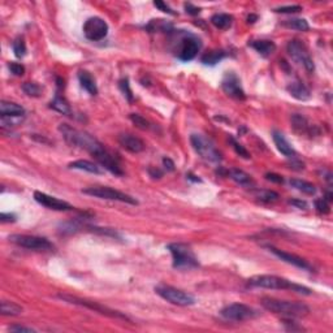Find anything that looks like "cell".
Wrapping results in <instances>:
<instances>
[{
    "label": "cell",
    "mask_w": 333,
    "mask_h": 333,
    "mask_svg": "<svg viewBox=\"0 0 333 333\" xmlns=\"http://www.w3.org/2000/svg\"><path fill=\"white\" fill-rule=\"evenodd\" d=\"M78 80H80V83L83 89L90 94V95H97L98 94V86L95 83V80L91 74L87 72V70H80L78 72Z\"/></svg>",
    "instance_id": "23"
},
{
    "label": "cell",
    "mask_w": 333,
    "mask_h": 333,
    "mask_svg": "<svg viewBox=\"0 0 333 333\" xmlns=\"http://www.w3.org/2000/svg\"><path fill=\"white\" fill-rule=\"evenodd\" d=\"M70 169H78V170H85V172H89V173L93 174H102L103 173V169L101 166H97L93 162H89V160H76V162H72L68 166Z\"/></svg>",
    "instance_id": "24"
},
{
    "label": "cell",
    "mask_w": 333,
    "mask_h": 333,
    "mask_svg": "<svg viewBox=\"0 0 333 333\" xmlns=\"http://www.w3.org/2000/svg\"><path fill=\"white\" fill-rule=\"evenodd\" d=\"M291 126L294 129V132H297L301 136L305 134V136L312 137L319 134L318 128L315 125L310 124L306 117H303L302 115H297L295 113V115L291 116Z\"/></svg>",
    "instance_id": "17"
},
{
    "label": "cell",
    "mask_w": 333,
    "mask_h": 333,
    "mask_svg": "<svg viewBox=\"0 0 333 333\" xmlns=\"http://www.w3.org/2000/svg\"><path fill=\"white\" fill-rule=\"evenodd\" d=\"M168 250L173 258V267L177 270H191L199 267L197 256L190 249V246L185 244H169Z\"/></svg>",
    "instance_id": "5"
},
{
    "label": "cell",
    "mask_w": 333,
    "mask_h": 333,
    "mask_svg": "<svg viewBox=\"0 0 333 333\" xmlns=\"http://www.w3.org/2000/svg\"><path fill=\"white\" fill-rule=\"evenodd\" d=\"M315 208L318 209L319 213H324V215L331 212L330 203H328L324 198H323V199H316V201H315Z\"/></svg>",
    "instance_id": "38"
},
{
    "label": "cell",
    "mask_w": 333,
    "mask_h": 333,
    "mask_svg": "<svg viewBox=\"0 0 333 333\" xmlns=\"http://www.w3.org/2000/svg\"><path fill=\"white\" fill-rule=\"evenodd\" d=\"M272 138H273V142H275L277 150H279L284 156H287V158H295V156H297V152H295L294 147L288 142V140L284 137L283 133L277 132V130H273V132H272Z\"/></svg>",
    "instance_id": "19"
},
{
    "label": "cell",
    "mask_w": 333,
    "mask_h": 333,
    "mask_svg": "<svg viewBox=\"0 0 333 333\" xmlns=\"http://www.w3.org/2000/svg\"><path fill=\"white\" fill-rule=\"evenodd\" d=\"M291 162L289 163V166H291V169H295V170H302L305 169V164L302 163V162H299V160H295V158H291Z\"/></svg>",
    "instance_id": "47"
},
{
    "label": "cell",
    "mask_w": 333,
    "mask_h": 333,
    "mask_svg": "<svg viewBox=\"0 0 333 333\" xmlns=\"http://www.w3.org/2000/svg\"><path fill=\"white\" fill-rule=\"evenodd\" d=\"M8 68L11 70V73H13L17 77H21L25 73V66L22 64H19V62H9Z\"/></svg>",
    "instance_id": "39"
},
{
    "label": "cell",
    "mask_w": 333,
    "mask_h": 333,
    "mask_svg": "<svg viewBox=\"0 0 333 333\" xmlns=\"http://www.w3.org/2000/svg\"><path fill=\"white\" fill-rule=\"evenodd\" d=\"M119 144L124 150L133 152V154H138V152H142L145 150L144 141L138 137L133 136V134H129V133H124V134L119 136Z\"/></svg>",
    "instance_id": "18"
},
{
    "label": "cell",
    "mask_w": 333,
    "mask_h": 333,
    "mask_svg": "<svg viewBox=\"0 0 333 333\" xmlns=\"http://www.w3.org/2000/svg\"><path fill=\"white\" fill-rule=\"evenodd\" d=\"M186 177H187V180H191V181H194V182H202L201 178L197 177V176H194V174H191V173L186 174Z\"/></svg>",
    "instance_id": "50"
},
{
    "label": "cell",
    "mask_w": 333,
    "mask_h": 333,
    "mask_svg": "<svg viewBox=\"0 0 333 333\" xmlns=\"http://www.w3.org/2000/svg\"><path fill=\"white\" fill-rule=\"evenodd\" d=\"M287 50L288 54L291 55V58L294 62L302 64L307 72H314L315 65L310 56V52H309L307 47L301 41H298V39H291V42L288 43Z\"/></svg>",
    "instance_id": "12"
},
{
    "label": "cell",
    "mask_w": 333,
    "mask_h": 333,
    "mask_svg": "<svg viewBox=\"0 0 333 333\" xmlns=\"http://www.w3.org/2000/svg\"><path fill=\"white\" fill-rule=\"evenodd\" d=\"M256 198L264 203H273L279 199V194L272 190H259L256 191Z\"/></svg>",
    "instance_id": "33"
},
{
    "label": "cell",
    "mask_w": 333,
    "mask_h": 333,
    "mask_svg": "<svg viewBox=\"0 0 333 333\" xmlns=\"http://www.w3.org/2000/svg\"><path fill=\"white\" fill-rule=\"evenodd\" d=\"M23 309L19 306L17 303L9 302V301H1L0 303V312L5 316H17V315L22 314Z\"/></svg>",
    "instance_id": "29"
},
{
    "label": "cell",
    "mask_w": 333,
    "mask_h": 333,
    "mask_svg": "<svg viewBox=\"0 0 333 333\" xmlns=\"http://www.w3.org/2000/svg\"><path fill=\"white\" fill-rule=\"evenodd\" d=\"M9 241L20 248L35 250V251H50L54 249V245L44 237L30 236V234H12L9 236Z\"/></svg>",
    "instance_id": "11"
},
{
    "label": "cell",
    "mask_w": 333,
    "mask_h": 333,
    "mask_svg": "<svg viewBox=\"0 0 333 333\" xmlns=\"http://www.w3.org/2000/svg\"><path fill=\"white\" fill-rule=\"evenodd\" d=\"M148 174H150L152 178L163 177V172H162L159 168H156V166H151V168H148Z\"/></svg>",
    "instance_id": "48"
},
{
    "label": "cell",
    "mask_w": 333,
    "mask_h": 333,
    "mask_svg": "<svg viewBox=\"0 0 333 333\" xmlns=\"http://www.w3.org/2000/svg\"><path fill=\"white\" fill-rule=\"evenodd\" d=\"M288 93L291 94V97L295 98L297 101H307L310 99L311 94L310 90L307 89L306 86L303 85V82L301 81H294L291 82L287 87Z\"/></svg>",
    "instance_id": "21"
},
{
    "label": "cell",
    "mask_w": 333,
    "mask_h": 333,
    "mask_svg": "<svg viewBox=\"0 0 333 333\" xmlns=\"http://www.w3.org/2000/svg\"><path fill=\"white\" fill-rule=\"evenodd\" d=\"M119 87H120V90L123 91V94H124V97L132 103L133 91L132 89H130V83H129L128 78H123V80H120V82H119Z\"/></svg>",
    "instance_id": "36"
},
{
    "label": "cell",
    "mask_w": 333,
    "mask_h": 333,
    "mask_svg": "<svg viewBox=\"0 0 333 333\" xmlns=\"http://www.w3.org/2000/svg\"><path fill=\"white\" fill-rule=\"evenodd\" d=\"M283 25L288 29H291V30H298V31H307L310 29V25L307 22L305 19H291L285 20L283 22Z\"/></svg>",
    "instance_id": "31"
},
{
    "label": "cell",
    "mask_w": 333,
    "mask_h": 333,
    "mask_svg": "<svg viewBox=\"0 0 333 333\" xmlns=\"http://www.w3.org/2000/svg\"><path fill=\"white\" fill-rule=\"evenodd\" d=\"M302 11V7L301 5H291V7H280L276 8L275 12L277 13H298V12Z\"/></svg>",
    "instance_id": "40"
},
{
    "label": "cell",
    "mask_w": 333,
    "mask_h": 333,
    "mask_svg": "<svg viewBox=\"0 0 333 333\" xmlns=\"http://www.w3.org/2000/svg\"><path fill=\"white\" fill-rule=\"evenodd\" d=\"M12 48H13L16 58L21 59L26 55V44H25V41H23L22 37H19V38L15 39V42L12 44Z\"/></svg>",
    "instance_id": "34"
},
{
    "label": "cell",
    "mask_w": 333,
    "mask_h": 333,
    "mask_svg": "<svg viewBox=\"0 0 333 333\" xmlns=\"http://www.w3.org/2000/svg\"><path fill=\"white\" fill-rule=\"evenodd\" d=\"M291 185L294 187V189L299 190L305 194H309V195H314L316 193V187L315 185H312L311 182H307L305 180H299V178H291Z\"/></svg>",
    "instance_id": "30"
},
{
    "label": "cell",
    "mask_w": 333,
    "mask_h": 333,
    "mask_svg": "<svg viewBox=\"0 0 333 333\" xmlns=\"http://www.w3.org/2000/svg\"><path fill=\"white\" fill-rule=\"evenodd\" d=\"M258 20V16H255V15H250L248 17V22L249 23H254Z\"/></svg>",
    "instance_id": "51"
},
{
    "label": "cell",
    "mask_w": 333,
    "mask_h": 333,
    "mask_svg": "<svg viewBox=\"0 0 333 333\" xmlns=\"http://www.w3.org/2000/svg\"><path fill=\"white\" fill-rule=\"evenodd\" d=\"M220 315L227 320H234V322H245L251 320L259 316V311L254 307H250L244 303H232L221 309Z\"/></svg>",
    "instance_id": "10"
},
{
    "label": "cell",
    "mask_w": 333,
    "mask_h": 333,
    "mask_svg": "<svg viewBox=\"0 0 333 333\" xmlns=\"http://www.w3.org/2000/svg\"><path fill=\"white\" fill-rule=\"evenodd\" d=\"M249 46L254 48V50L263 58H268L271 56L276 51V44L272 41H267V39H259V41H251L249 43Z\"/></svg>",
    "instance_id": "20"
},
{
    "label": "cell",
    "mask_w": 333,
    "mask_h": 333,
    "mask_svg": "<svg viewBox=\"0 0 333 333\" xmlns=\"http://www.w3.org/2000/svg\"><path fill=\"white\" fill-rule=\"evenodd\" d=\"M264 177H266V180H268V181L276 182V184H283L284 182L283 176H280V174L277 173H266Z\"/></svg>",
    "instance_id": "42"
},
{
    "label": "cell",
    "mask_w": 333,
    "mask_h": 333,
    "mask_svg": "<svg viewBox=\"0 0 333 333\" xmlns=\"http://www.w3.org/2000/svg\"><path fill=\"white\" fill-rule=\"evenodd\" d=\"M154 5H155L158 9H160L162 12H164V13H168V15H176V12H173V9L169 7V5H166L164 1H160V0H156V1H154Z\"/></svg>",
    "instance_id": "41"
},
{
    "label": "cell",
    "mask_w": 333,
    "mask_h": 333,
    "mask_svg": "<svg viewBox=\"0 0 333 333\" xmlns=\"http://www.w3.org/2000/svg\"><path fill=\"white\" fill-rule=\"evenodd\" d=\"M178 47L176 48V56L181 62H191L201 51V39L187 31H177Z\"/></svg>",
    "instance_id": "4"
},
{
    "label": "cell",
    "mask_w": 333,
    "mask_h": 333,
    "mask_svg": "<svg viewBox=\"0 0 333 333\" xmlns=\"http://www.w3.org/2000/svg\"><path fill=\"white\" fill-rule=\"evenodd\" d=\"M0 220H1V223H15L16 215L15 213L3 212L1 215H0Z\"/></svg>",
    "instance_id": "45"
},
{
    "label": "cell",
    "mask_w": 333,
    "mask_h": 333,
    "mask_svg": "<svg viewBox=\"0 0 333 333\" xmlns=\"http://www.w3.org/2000/svg\"><path fill=\"white\" fill-rule=\"evenodd\" d=\"M289 205L295 206L297 208H301V209H306L307 207H309L307 202L301 201V199H291V201H289Z\"/></svg>",
    "instance_id": "44"
},
{
    "label": "cell",
    "mask_w": 333,
    "mask_h": 333,
    "mask_svg": "<svg viewBox=\"0 0 333 333\" xmlns=\"http://www.w3.org/2000/svg\"><path fill=\"white\" fill-rule=\"evenodd\" d=\"M156 294L160 295L162 298L168 301L172 305L176 306H191L195 303V298L193 295L186 293V291L177 289V288L169 287V285H159L155 288Z\"/></svg>",
    "instance_id": "9"
},
{
    "label": "cell",
    "mask_w": 333,
    "mask_h": 333,
    "mask_svg": "<svg viewBox=\"0 0 333 333\" xmlns=\"http://www.w3.org/2000/svg\"><path fill=\"white\" fill-rule=\"evenodd\" d=\"M190 142H191L194 151L197 152L202 159L211 162V163H219L221 160L220 152L217 151V148L215 147L212 141L208 140L203 134L194 133V134L190 136Z\"/></svg>",
    "instance_id": "6"
},
{
    "label": "cell",
    "mask_w": 333,
    "mask_h": 333,
    "mask_svg": "<svg viewBox=\"0 0 333 333\" xmlns=\"http://www.w3.org/2000/svg\"><path fill=\"white\" fill-rule=\"evenodd\" d=\"M0 113H1V117H23L25 109L20 104L4 101L0 103Z\"/></svg>",
    "instance_id": "22"
},
{
    "label": "cell",
    "mask_w": 333,
    "mask_h": 333,
    "mask_svg": "<svg viewBox=\"0 0 333 333\" xmlns=\"http://www.w3.org/2000/svg\"><path fill=\"white\" fill-rule=\"evenodd\" d=\"M50 108H52L56 112L62 113V115H65V116H70L72 115V108H70V104L68 103L65 98L62 97L60 94H56V97L54 98V101L50 103Z\"/></svg>",
    "instance_id": "25"
},
{
    "label": "cell",
    "mask_w": 333,
    "mask_h": 333,
    "mask_svg": "<svg viewBox=\"0 0 333 333\" xmlns=\"http://www.w3.org/2000/svg\"><path fill=\"white\" fill-rule=\"evenodd\" d=\"M267 249L272 254H275L279 259L284 260V262H287V263L291 264V266H295V267L301 268V270H307V271L311 270V266L309 264V262L303 259V258H301V256L284 251V250H280L277 248H273V246H267Z\"/></svg>",
    "instance_id": "16"
},
{
    "label": "cell",
    "mask_w": 333,
    "mask_h": 333,
    "mask_svg": "<svg viewBox=\"0 0 333 333\" xmlns=\"http://www.w3.org/2000/svg\"><path fill=\"white\" fill-rule=\"evenodd\" d=\"M59 130H60V133L64 137L66 144L70 145V146H77V147L83 148L89 154H91L97 160L108 151L95 137L89 134L87 132L72 128L68 124H60Z\"/></svg>",
    "instance_id": "1"
},
{
    "label": "cell",
    "mask_w": 333,
    "mask_h": 333,
    "mask_svg": "<svg viewBox=\"0 0 333 333\" xmlns=\"http://www.w3.org/2000/svg\"><path fill=\"white\" fill-rule=\"evenodd\" d=\"M129 119H130V121H132L133 124L136 125L137 128L142 129V130H148V129L151 128L150 123H148V121L146 120L144 116L138 115V113H130Z\"/></svg>",
    "instance_id": "35"
},
{
    "label": "cell",
    "mask_w": 333,
    "mask_h": 333,
    "mask_svg": "<svg viewBox=\"0 0 333 333\" xmlns=\"http://www.w3.org/2000/svg\"><path fill=\"white\" fill-rule=\"evenodd\" d=\"M249 285L255 288H264V289H288V291H297L299 294L310 295L312 291L309 288L291 283V280L284 279L275 275H256L248 280Z\"/></svg>",
    "instance_id": "3"
},
{
    "label": "cell",
    "mask_w": 333,
    "mask_h": 333,
    "mask_svg": "<svg viewBox=\"0 0 333 333\" xmlns=\"http://www.w3.org/2000/svg\"><path fill=\"white\" fill-rule=\"evenodd\" d=\"M58 297L60 299H62L64 302L86 307V309H90V310L95 311V312H99V314H102V315H105V316H109V318L123 319V320H128V322H130V319H129L126 315L121 314V312H119V311H116V310H112V309H108V307L102 306V305H99V303L93 302V301H89V299L78 298V297H74V295H69V294H58Z\"/></svg>",
    "instance_id": "8"
},
{
    "label": "cell",
    "mask_w": 333,
    "mask_h": 333,
    "mask_svg": "<svg viewBox=\"0 0 333 333\" xmlns=\"http://www.w3.org/2000/svg\"><path fill=\"white\" fill-rule=\"evenodd\" d=\"M221 89L227 95L234 98V99H238V101H244L246 98V94H245L242 85H241V80L233 72H228L225 74L223 81H221Z\"/></svg>",
    "instance_id": "14"
},
{
    "label": "cell",
    "mask_w": 333,
    "mask_h": 333,
    "mask_svg": "<svg viewBox=\"0 0 333 333\" xmlns=\"http://www.w3.org/2000/svg\"><path fill=\"white\" fill-rule=\"evenodd\" d=\"M82 193L90 197L101 198V199H109V201H119L123 203H129V205H138V201L132 195L115 190L108 186H91L82 189Z\"/></svg>",
    "instance_id": "7"
},
{
    "label": "cell",
    "mask_w": 333,
    "mask_h": 333,
    "mask_svg": "<svg viewBox=\"0 0 333 333\" xmlns=\"http://www.w3.org/2000/svg\"><path fill=\"white\" fill-rule=\"evenodd\" d=\"M227 56L225 51L223 50H212L205 54L201 58V62L205 64V65H216L217 62H221L223 59Z\"/></svg>",
    "instance_id": "28"
},
{
    "label": "cell",
    "mask_w": 333,
    "mask_h": 333,
    "mask_svg": "<svg viewBox=\"0 0 333 333\" xmlns=\"http://www.w3.org/2000/svg\"><path fill=\"white\" fill-rule=\"evenodd\" d=\"M9 331L11 332H25V333H33L35 332V330H33V328H29V327H22V326H12L9 327Z\"/></svg>",
    "instance_id": "43"
},
{
    "label": "cell",
    "mask_w": 333,
    "mask_h": 333,
    "mask_svg": "<svg viewBox=\"0 0 333 333\" xmlns=\"http://www.w3.org/2000/svg\"><path fill=\"white\" fill-rule=\"evenodd\" d=\"M163 166L168 172H173L174 170V163L173 160L169 159V158H163Z\"/></svg>",
    "instance_id": "49"
},
{
    "label": "cell",
    "mask_w": 333,
    "mask_h": 333,
    "mask_svg": "<svg viewBox=\"0 0 333 333\" xmlns=\"http://www.w3.org/2000/svg\"><path fill=\"white\" fill-rule=\"evenodd\" d=\"M34 199L38 202L39 205L44 206L47 208L54 209V211H72L74 208L73 206L65 201H62L59 198L51 197L48 194L42 193V191H35Z\"/></svg>",
    "instance_id": "15"
},
{
    "label": "cell",
    "mask_w": 333,
    "mask_h": 333,
    "mask_svg": "<svg viewBox=\"0 0 333 333\" xmlns=\"http://www.w3.org/2000/svg\"><path fill=\"white\" fill-rule=\"evenodd\" d=\"M324 199H326L328 203H330V202H332L333 201V194L331 193V191H328V193L326 194V198H324Z\"/></svg>",
    "instance_id": "52"
},
{
    "label": "cell",
    "mask_w": 333,
    "mask_h": 333,
    "mask_svg": "<svg viewBox=\"0 0 333 333\" xmlns=\"http://www.w3.org/2000/svg\"><path fill=\"white\" fill-rule=\"evenodd\" d=\"M211 22L215 27L220 29V30H227L232 26L233 17L228 13H217L211 17Z\"/></svg>",
    "instance_id": "27"
},
{
    "label": "cell",
    "mask_w": 333,
    "mask_h": 333,
    "mask_svg": "<svg viewBox=\"0 0 333 333\" xmlns=\"http://www.w3.org/2000/svg\"><path fill=\"white\" fill-rule=\"evenodd\" d=\"M83 35L91 42H98L104 39L108 34V23L101 17H90L83 23Z\"/></svg>",
    "instance_id": "13"
},
{
    "label": "cell",
    "mask_w": 333,
    "mask_h": 333,
    "mask_svg": "<svg viewBox=\"0 0 333 333\" xmlns=\"http://www.w3.org/2000/svg\"><path fill=\"white\" fill-rule=\"evenodd\" d=\"M260 303L266 310L271 311L273 314L283 315L284 318H303L310 312L309 306L302 302H297V301L291 302V301H281V299L264 297L262 298Z\"/></svg>",
    "instance_id": "2"
},
{
    "label": "cell",
    "mask_w": 333,
    "mask_h": 333,
    "mask_svg": "<svg viewBox=\"0 0 333 333\" xmlns=\"http://www.w3.org/2000/svg\"><path fill=\"white\" fill-rule=\"evenodd\" d=\"M22 90L26 95L33 98L41 97V94H42V87L35 82H25L22 85Z\"/></svg>",
    "instance_id": "32"
},
{
    "label": "cell",
    "mask_w": 333,
    "mask_h": 333,
    "mask_svg": "<svg viewBox=\"0 0 333 333\" xmlns=\"http://www.w3.org/2000/svg\"><path fill=\"white\" fill-rule=\"evenodd\" d=\"M229 142L232 144V147L234 148V151H236L240 156H242L244 159H250V158H251V156H250V154H249L248 150H246V148H245L242 145L238 144V142H237V141L234 140L233 137H229Z\"/></svg>",
    "instance_id": "37"
},
{
    "label": "cell",
    "mask_w": 333,
    "mask_h": 333,
    "mask_svg": "<svg viewBox=\"0 0 333 333\" xmlns=\"http://www.w3.org/2000/svg\"><path fill=\"white\" fill-rule=\"evenodd\" d=\"M185 11L186 13H189V15L191 16H197L199 12H201V9L198 7H195V5H193L191 3H186L185 4Z\"/></svg>",
    "instance_id": "46"
},
{
    "label": "cell",
    "mask_w": 333,
    "mask_h": 333,
    "mask_svg": "<svg viewBox=\"0 0 333 333\" xmlns=\"http://www.w3.org/2000/svg\"><path fill=\"white\" fill-rule=\"evenodd\" d=\"M228 176L232 178L233 181L237 182V184L241 186L254 185V181H252L251 176L246 173V172H244V170L236 169V168H234V169L228 170Z\"/></svg>",
    "instance_id": "26"
}]
</instances>
